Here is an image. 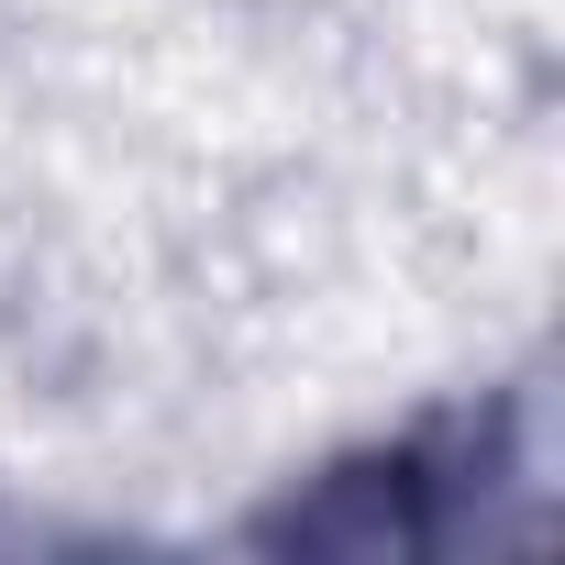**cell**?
I'll return each mask as SVG.
<instances>
[{
  "mask_svg": "<svg viewBox=\"0 0 565 565\" xmlns=\"http://www.w3.org/2000/svg\"><path fill=\"white\" fill-rule=\"evenodd\" d=\"M488 477H499V444H488L477 422H422V433H399L388 455L333 466L322 499L289 510V532H311V543H355V554H377V543L411 554V543H444V532L477 510Z\"/></svg>",
  "mask_w": 565,
  "mask_h": 565,
  "instance_id": "1",
  "label": "cell"
}]
</instances>
